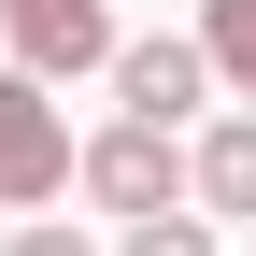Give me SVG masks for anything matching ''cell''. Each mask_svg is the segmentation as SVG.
<instances>
[{
	"label": "cell",
	"mask_w": 256,
	"mask_h": 256,
	"mask_svg": "<svg viewBox=\"0 0 256 256\" xmlns=\"http://www.w3.org/2000/svg\"><path fill=\"white\" fill-rule=\"evenodd\" d=\"M57 185H86V142L57 128V100H43V72H0V214H43Z\"/></svg>",
	"instance_id": "cell-1"
},
{
	"label": "cell",
	"mask_w": 256,
	"mask_h": 256,
	"mask_svg": "<svg viewBox=\"0 0 256 256\" xmlns=\"http://www.w3.org/2000/svg\"><path fill=\"white\" fill-rule=\"evenodd\" d=\"M86 200H100V214H171V200H200V142H171L156 114H114L100 142H86Z\"/></svg>",
	"instance_id": "cell-2"
},
{
	"label": "cell",
	"mask_w": 256,
	"mask_h": 256,
	"mask_svg": "<svg viewBox=\"0 0 256 256\" xmlns=\"http://www.w3.org/2000/svg\"><path fill=\"white\" fill-rule=\"evenodd\" d=\"M0 57H28L43 86L114 72V0H0Z\"/></svg>",
	"instance_id": "cell-3"
},
{
	"label": "cell",
	"mask_w": 256,
	"mask_h": 256,
	"mask_svg": "<svg viewBox=\"0 0 256 256\" xmlns=\"http://www.w3.org/2000/svg\"><path fill=\"white\" fill-rule=\"evenodd\" d=\"M214 100V43L200 28H156V43H114V114H156V128H185Z\"/></svg>",
	"instance_id": "cell-4"
},
{
	"label": "cell",
	"mask_w": 256,
	"mask_h": 256,
	"mask_svg": "<svg viewBox=\"0 0 256 256\" xmlns=\"http://www.w3.org/2000/svg\"><path fill=\"white\" fill-rule=\"evenodd\" d=\"M200 214H214V228H242V214H256V100L200 128Z\"/></svg>",
	"instance_id": "cell-5"
},
{
	"label": "cell",
	"mask_w": 256,
	"mask_h": 256,
	"mask_svg": "<svg viewBox=\"0 0 256 256\" xmlns=\"http://www.w3.org/2000/svg\"><path fill=\"white\" fill-rule=\"evenodd\" d=\"M200 43H214V86L256 100V0H200Z\"/></svg>",
	"instance_id": "cell-6"
},
{
	"label": "cell",
	"mask_w": 256,
	"mask_h": 256,
	"mask_svg": "<svg viewBox=\"0 0 256 256\" xmlns=\"http://www.w3.org/2000/svg\"><path fill=\"white\" fill-rule=\"evenodd\" d=\"M114 256H214V214H200V200H171V214H128V228H114Z\"/></svg>",
	"instance_id": "cell-7"
},
{
	"label": "cell",
	"mask_w": 256,
	"mask_h": 256,
	"mask_svg": "<svg viewBox=\"0 0 256 256\" xmlns=\"http://www.w3.org/2000/svg\"><path fill=\"white\" fill-rule=\"evenodd\" d=\"M0 256H114V242H86V228H72V214H28V228H14V242H0Z\"/></svg>",
	"instance_id": "cell-8"
}]
</instances>
